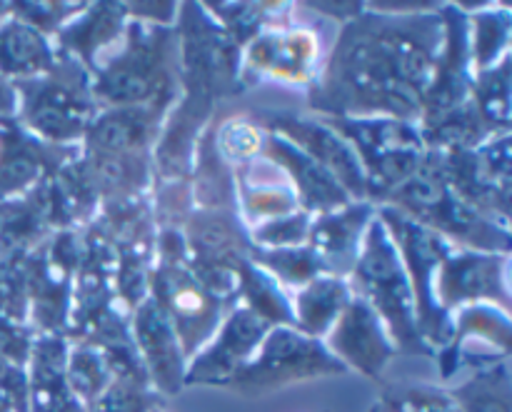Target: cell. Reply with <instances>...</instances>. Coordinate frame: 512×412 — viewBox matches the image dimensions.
<instances>
[{"label": "cell", "instance_id": "13", "mask_svg": "<svg viewBox=\"0 0 512 412\" xmlns=\"http://www.w3.org/2000/svg\"><path fill=\"white\" fill-rule=\"evenodd\" d=\"M260 128L270 130V133L283 135L285 140L303 150L308 158L323 165L340 188L350 195L355 203H370V188L365 170L360 165L358 155H355L353 145L330 128L323 118L318 115H300V113H285V110H273V113L260 115Z\"/></svg>", "mask_w": 512, "mask_h": 412}, {"label": "cell", "instance_id": "11", "mask_svg": "<svg viewBox=\"0 0 512 412\" xmlns=\"http://www.w3.org/2000/svg\"><path fill=\"white\" fill-rule=\"evenodd\" d=\"M290 13L260 30L240 50V80L245 88L258 83H285L313 88L325 60L323 35L308 23H290Z\"/></svg>", "mask_w": 512, "mask_h": 412}, {"label": "cell", "instance_id": "27", "mask_svg": "<svg viewBox=\"0 0 512 412\" xmlns=\"http://www.w3.org/2000/svg\"><path fill=\"white\" fill-rule=\"evenodd\" d=\"M248 258L258 265L260 270L270 275L280 288L288 293H295L310 280L318 275H325L323 265H320L318 255L313 253L310 245H300V248H280V250H260L250 245Z\"/></svg>", "mask_w": 512, "mask_h": 412}, {"label": "cell", "instance_id": "17", "mask_svg": "<svg viewBox=\"0 0 512 412\" xmlns=\"http://www.w3.org/2000/svg\"><path fill=\"white\" fill-rule=\"evenodd\" d=\"M130 335H133L135 350H138L145 373H148L150 388L160 398L180 395V390L185 388L188 358L180 348V340L170 325L168 315L150 295L130 315Z\"/></svg>", "mask_w": 512, "mask_h": 412}, {"label": "cell", "instance_id": "37", "mask_svg": "<svg viewBox=\"0 0 512 412\" xmlns=\"http://www.w3.org/2000/svg\"><path fill=\"white\" fill-rule=\"evenodd\" d=\"M153 412H165V410H163V405H160V408H155Z\"/></svg>", "mask_w": 512, "mask_h": 412}, {"label": "cell", "instance_id": "36", "mask_svg": "<svg viewBox=\"0 0 512 412\" xmlns=\"http://www.w3.org/2000/svg\"><path fill=\"white\" fill-rule=\"evenodd\" d=\"M373 412H388V410H383V408H378V405H375Z\"/></svg>", "mask_w": 512, "mask_h": 412}, {"label": "cell", "instance_id": "34", "mask_svg": "<svg viewBox=\"0 0 512 412\" xmlns=\"http://www.w3.org/2000/svg\"><path fill=\"white\" fill-rule=\"evenodd\" d=\"M85 3H10V15L33 25L43 35L53 38L70 18L80 13Z\"/></svg>", "mask_w": 512, "mask_h": 412}, {"label": "cell", "instance_id": "9", "mask_svg": "<svg viewBox=\"0 0 512 412\" xmlns=\"http://www.w3.org/2000/svg\"><path fill=\"white\" fill-rule=\"evenodd\" d=\"M345 373L348 370L328 353L323 340L308 338L293 325H275L265 333L253 358L225 383V388L238 395H265Z\"/></svg>", "mask_w": 512, "mask_h": 412}, {"label": "cell", "instance_id": "7", "mask_svg": "<svg viewBox=\"0 0 512 412\" xmlns=\"http://www.w3.org/2000/svg\"><path fill=\"white\" fill-rule=\"evenodd\" d=\"M150 298L168 315L188 360L208 345V340L228 315V310L193 275L188 255H185L183 233L170 225H160L158 238H155Z\"/></svg>", "mask_w": 512, "mask_h": 412}, {"label": "cell", "instance_id": "14", "mask_svg": "<svg viewBox=\"0 0 512 412\" xmlns=\"http://www.w3.org/2000/svg\"><path fill=\"white\" fill-rule=\"evenodd\" d=\"M508 265L510 255L455 248L435 273V305L445 315L478 303L498 305L510 313Z\"/></svg>", "mask_w": 512, "mask_h": 412}, {"label": "cell", "instance_id": "10", "mask_svg": "<svg viewBox=\"0 0 512 412\" xmlns=\"http://www.w3.org/2000/svg\"><path fill=\"white\" fill-rule=\"evenodd\" d=\"M375 213H378L380 223L388 230L390 240H393L395 250L403 260L410 285H413L420 335L438 355L453 338V318L435 305L433 280L440 263L453 253L455 245L445 240L443 235L435 233V230L420 225L418 220L390 208V205H375Z\"/></svg>", "mask_w": 512, "mask_h": 412}, {"label": "cell", "instance_id": "21", "mask_svg": "<svg viewBox=\"0 0 512 412\" xmlns=\"http://www.w3.org/2000/svg\"><path fill=\"white\" fill-rule=\"evenodd\" d=\"M65 358H68L65 335L35 333L25 365L30 412H85L65 378Z\"/></svg>", "mask_w": 512, "mask_h": 412}, {"label": "cell", "instance_id": "22", "mask_svg": "<svg viewBox=\"0 0 512 412\" xmlns=\"http://www.w3.org/2000/svg\"><path fill=\"white\" fill-rule=\"evenodd\" d=\"M453 338L438 353L440 378L450 380L455 368V355L468 345H485V350L498 358H510V313L498 305L478 303L468 308L455 310L453 315Z\"/></svg>", "mask_w": 512, "mask_h": 412}, {"label": "cell", "instance_id": "6", "mask_svg": "<svg viewBox=\"0 0 512 412\" xmlns=\"http://www.w3.org/2000/svg\"><path fill=\"white\" fill-rule=\"evenodd\" d=\"M13 88L18 95L15 120L20 128L40 143L58 148L80 145L100 110L90 90V73L68 55H60L50 73L15 80Z\"/></svg>", "mask_w": 512, "mask_h": 412}, {"label": "cell", "instance_id": "31", "mask_svg": "<svg viewBox=\"0 0 512 412\" xmlns=\"http://www.w3.org/2000/svg\"><path fill=\"white\" fill-rule=\"evenodd\" d=\"M470 100L495 133L510 130V55H505L493 68L478 70L473 75Z\"/></svg>", "mask_w": 512, "mask_h": 412}, {"label": "cell", "instance_id": "25", "mask_svg": "<svg viewBox=\"0 0 512 412\" xmlns=\"http://www.w3.org/2000/svg\"><path fill=\"white\" fill-rule=\"evenodd\" d=\"M458 412H512L510 360L473 368L465 383L448 388Z\"/></svg>", "mask_w": 512, "mask_h": 412}, {"label": "cell", "instance_id": "4", "mask_svg": "<svg viewBox=\"0 0 512 412\" xmlns=\"http://www.w3.org/2000/svg\"><path fill=\"white\" fill-rule=\"evenodd\" d=\"M175 33L180 65V95L175 105L195 118H213L220 100L245 90L240 80V48L203 3L178 5Z\"/></svg>", "mask_w": 512, "mask_h": 412}, {"label": "cell", "instance_id": "24", "mask_svg": "<svg viewBox=\"0 0 512 412\" xmlns=\"http://www.w3.org/2000/svg\"><path fill=\"white\" fill-rule=\"evenodd\" d=\"M350 298H353V290H350L348 280L335 278V275H318L308 285L290 293L293 328L308 338L325 340Z\"/></svg>", "mask_w": 512, "mask_h": 412}, {"label": "cell", "instance_id": "32", "mask_svg": "<svg viewBox=\"0 0 512 412\" xmlns=\"http://www.w3.org/2000/svg\"><path fill=\"white\" fill-rule=\"evenodd\" d=\"M310 225H313V215H308L305 210H295V213L283 215V218L255 225L245 233H248L250 245L260 250L300 248V245H308Z\"/></svg>", "mask_w": 512, "mask_h": 412}, {"label": "cell", "instance_id": "1", "mask_svg": "<svg viewBox=\"0 0 512 412\" xmlns=\"http://www.w3.org/2000/svg\"><path fill=\"white\" fill-rule=\"evenodd\" d=\"M443 5L415 13L368 10L340 25L308 90L313 115L420 123L443 53Z\"/></svg>", "mask_w": 512, "mask_h": 412}, {"label": "cell", "instance_id": "26", "mask_svg": "<svg viewBox=\"0 0 512 412\" xmlns=\"http://www.w3.org/2000/svg\"><path fill=\"white\" fill-rule=\"evenodd\" d=\"M468 13V40L473 70H488L510 55L512 15L508 8H480Z\"/></svg>", "mask_w": 512, "mask_h": 412}, {"label": "cell", "instance_id": "8", "mask_svg": "<svg viewBox=\"0 0 512 412\" xmlns=\"http://www.w3.org/2000/svg\"><path fill=\"white\" fill-rule=\"evenodd\" d=\"M338 130L358 155L370 188V203L380 205L385 195L403 185L423 163V135L415 123L395 118H328L318 115Z\"/></svg>", "mask_w": 512, "mask_h": 412}, {"label": "cell", "instance_id": "18", "mask_svg": "<svg viewBox=\"0 0 512 412\" xmlns=\"http://www.w3.org/2000/svg\"><path fill=\"white\" fill-rule=\"evenodd\" d=\"M128 20L125 3H85V8L53 35V43L60 55L78 60L93 73L120 45Z\"/></svg>", "mask_w": 512, "mask_h": 412}, {"label": "cell", "instance_id": "28", "mask_svg": "<svg viewBox=\"0 0 512 412\" xmlns=\"http://www.w3.org/2000/svg\"><path fill=\"white\" fill-rule=\"evenodd\" d=\"M208 138L213 143L218 158L228 165L230 170L260 158L265 143V130L260 128L258 120L248 115H230L220 123L208 125Z\"/></svg>", "mask_w": 512, "mask_h": 412}, {"label": "cell", "instance_id": "15", "mask_svg": "<svg viewBox=\"0 0 512 412\" xmlns=\"http://www.w3.org/2000/svg\"><path fill=\"white\" fill-rule=\"evenodd\" d=\"M270 328L273 325L265 323L245 305H233L208 345L188 360L185 385L225 388V383L253 358Z\"/></svg>", "mask_w": 512, "mask_h": 412}, {"label": "cell", "instance_id": "33", "mask_svg": "<svg viewBox=\"0 0 512 412\" xmlns=\"http://www.w3.org/2000/svg\"><path fill=\"white\" fill-rule=\"evenodd\" d=\"M160 405H163V398L148 383L113 380L88 412H153Z\"/></svg>", "mask_w": 512, "mask_h": 412}, {"label": "cell", "instance_id": "5", "mask_svg": "<svg viewBox=\"0 0 512 412\" xmlns=\"http://www.w3.org/2000/svg\"><path fill=\"white\" fill-rule=\"evenodd\" d=\"M348 285L378 313L398 353L435 358V350L420 335L413 285L378 213L365 228Z\"/></svg>", "mask_w": 512, "mask_h": 412}, {"label": "cell", "instance_id": "29", "mask_svg": "<svg viewBox=\"0 0 512 412\" xmlns=\"http://www.w3.org/2000/svg\"><path fill=\"white\" fill-rule=\"evenodd\" d=\"M65 378L70 390L88 412L90 405L103 395V390L113 383L108 363L95 345L85 340H68V358H65Z\"/></svg>", "mask_w": 512, "mask_h": 412}, {"label": "cell", "instance_id": "12", "mask_svg": "<svg viewBox=\"0 0 512 412\" xmlns=\"http://www.w3.org/2000/svg\"><path fill=\"white\" fill-rule=\"evenodd\" d=\"M450 188L480 213L510 225V130L473 150L440 153Z\"/></svg>", "mask_w": 512, "mask_h": 412}, {"label": "cell", "instance_id": "35", "mask_svg": "<svg viewBox=\"0 0 512 412\" xmlns=\"http://www.w3.org/2000/svg\"><path fill=\"white\" fill-rule=\"evenodd\" d=\"M0 412H15V410H13V405H10L8 400L3 398V395H0Z\"/></svg>", "mask_w": 512, "mask_h": 412}, {"label": "cell", "instance_id": "3", "mask_svg": "<svg viewBox=\"0 0 512 412\" xmlns=\"http://www.w3.org/2000/svg\"><path fill=\"white\" fill-rule=\"evenodd\" d=\"M380 205L400 210L463 250L510 255V225L498 223L465 203L448 185L438 150H428L420 168Z\"/></svg>", "mask_w": 512, "mask_h": 412}, {"label": "cell", "instance_id": "30", "mask_svg": "<svg viewBox=\"0 0 512 412\" xmlns=\"http://www.w3.org/2000/svg\"><path fill=\"white\" fill-rule=\"evenodd\" d=\"M215 23L233 38L243 50L245 43L255 38L263 28L278 23L290 13V5L283 3H203Z\"/></svg>", "mask_w": 512, "mask_h": 412}, {"label": "cell", "instance_id": "19", "mask_svg": "<svg viewBox=\"0 0 512 412\" xmlns=\"http://www.w3.org/2000/svg\"><path fill=\"white\" fill-rule=\"evenodd\" d=\"M260 155H263L265 160H270L275 168L283 170L288 183L293 185L300 208L308 215H313V218L315 215L330 213V210H338L343 208V205L353 203L350 195L340 188L338 180H335L323 165H318L313 158H308L303 150L295 148V145L290 143V140H285L283 135L265 130V143L263 153Z\"/></svg>", "mask_w": 512, "mask_h": 412}, {"label": "cell", "instance_id": "2", "mask_svg": "<svg viewBox=\"0 0 512 412\" xmlns=\"http://www.w3.org/2000/svg\"><path fill=\"white\" fill-rule=\"evenodd\" d=\"M90 90L100 110L173 108L180 95L175 25L130 18L118 48L90 73Z\"/></svg>", "mask_w": 512, "mask_h": 412}, {"label": "cell", "instance_id": "23", "mask_svg": "<svg viewBox=\"0 0 512 412\" xmlns=\"http://www.w3.org/2000/svg\"><path fill=\"white\" fill-rule=\"evenodd\" d=\"M60 53L53 38L10 15L0 20V75L10 83L50 73Z\"/></svg>", "mask_w": 512, "mask_h": 412}, {"label": "cell", "instance_id": "16", "mask_svg": "<svg viewBox=\"0 0 512 412\" xmlns=\"http://www.w3.org/2000/svg\"><path fill=\"white\" fill-rule=\"evenodd\" d=\"M323 345L345 370H355L370 380H380L390 360L398 355L383 320L358 295L345 305Z\"/></svg>", "mask_w": 512, "mask_h": 412}, {"label": "cell", "instance_id": "20", "mask_svg": "<svg viewBox=\"0 0 512 412\" xmlns=\"http://www.w3.org/2000/svg\"><path fill=\"white\" fill-rule=\"evenodd\" d=\"M375 218L373 203H348L330 213L315 215L310 225L308 245L318 255L325 275L345 278L353 273L358 260L360 243H363L365 228Z\"/></svg>", "mask_w": 512, "mask_h": 412}]
</instances>
